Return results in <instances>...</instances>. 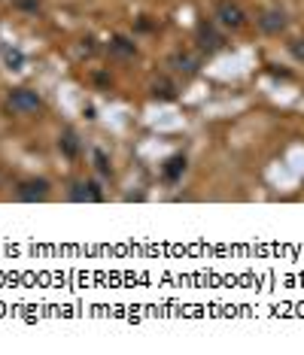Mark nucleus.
<instances>
[{"instance_id": "f257e3e1", "label": "nucleus", "mask_w": 304, "mask_h": 355, "mask_svg": "<svg viewBox=\"0 0 304 355\" xmlns=\"http://www.w3.org/2000/svg\"><path fill=\"white\" fill-rule=\"evenodd\" d=\"M6 110L19 119H31L46 110V101L37 88H12V92L6 94Z\"/></svg>"}, {"instance_id": "f03ea898", "label": "nucleus", "mask_w": 304, "mask_h": 355, "mask_svg": "<svg viewBox=\"0 0 304 355\" xmlns=\"http://www.w3.org/2000/svg\"><path fill=\"white\" fill-rule=\"evenodd\" d=\"M52 195V182L46 176H31V180H22L15 185V200L22 204H43Z\"/></svg>"}, {"instance_id": "7ed1b4c3", "label": "nucleus", "mask_w": 304, "mask_h": 355, "mask_svg": "<svg viewBox=\"0 0 304 355\" xmlns=\"http://www.w3.org/2000/svg\"><path fill=\"white\" fill-rule=\"evenodd\" d=\"M216 25H219L222 31H241L246 28V12L244 6L237 3V0H219L216 3Z\"/></svg>"}, {"instance_id": "20e7f679", "label": "nucleus", "mask_w": 304, "mask_h": 355, "mask_svg": "<svg viewBox=\"0 0 304 355\" xmlns=\"http://www.w3.org/2000/svg\"><path fill=\"white\" fill-rule=\"evenodd\" d=\"M255 25H259L262 34L280 37L289 28V15H286V10H280V6H265V10H259V15H255Z\"/></svg>"}, {"instance_id": "39448f33", "label": "nucleus", "mask_w": 304, "mask_h": 355, "mask_svg": "<svg viewBox=\"0 0 304 355\" xmlns=\"http://www.w3.org/2000/svg\"><path fill=\"white\" fill-rule=\"evenodd\" d=\"M67 200H74V204H101L103 189L98 180H76L67 189Z\"/></svg>"}, {"instance_id": "423d86ee", "label": "nucleus", "mask_w": 304, "mask_h": 355, "mask_svg": "<svg viewBox=\"0 0 304 355\" xmlns=\"http://www.w3.org/2000/svg\"><path fill=\"white\" fill-rule=\"evenodd\" d=\"M198 40H201L204 52H216L226 46V34L216 31V21H201V25H198Z\"/></svg>"}, {"instance_id": "0eeeda50", "label": "nucleus", "mask_w": 304, "mask_h": 355, "mask_svg": "<svg viewBox=\"0 0 304 355\" xmlns=\"http://www.w3.org/2000/svg\"><path fill=\"white\" fill-rule=\"evenodd\" d=\"M58 152H61L64 158H76L79 152H83V143H79V134L74 131V128L61 131V137H58Z\"/></svg>"}, {"instance_id": "6e6552de", "label": "nucleus", "mask_w": 304, "mask_h": 355, "mask_svg": "<svg viewBox=\"0 0 304 355\" xmlns=\"http://www.w3.org/2000/svg\"><path fill=\"white\" fill-rule=\"evenodd\" d=\"M183 173H186V155H171V158L164 161L162 176H164L167 182H180Z\"/></svg>"}, {"instance_id": "1a4fd4ad", "label": "nucleus", "mask_w": 304, "mask_h": 355, "mask_svg": "<svg viewBox=\"0 0 304 355\" xmlns=\"http://www.w3.org/2000/svg\"><path fill=\"white\" fill-rule=\"evenodd\" d=\"M110 52L119 55V58H134V55H137V46H134L128 37H113L110 40Z\"/></svg>"}, {"instance_id": "9d476101", "label": "nucleus", "mask_w": 304, "mask_h": 355, "mask_svg": "<svg viewBox=\"0 0 304 355\" xmlns=\"http://www.w3.org/2000/svg\"><path fill=\"white\" fill-rule=\"evenodd\" d=\"M152 98H155V101H174V98H177V92H174L171 83H164V79H162V83L152 85Z\"/></svg>"}, {"instance_id": "9b49d317", "label": "nucleus", "mask_w": 304, "mask_h": 355, "mask_svg": "<svg viewBox=\"0 0 304 355\" xmlns=\"http://www.w3.org/2000/svg\"><path fill=\"white\" fill-rule=\"evenodd\" d=\"M94 167H98V173H101V176H113V164H110V158L103 155L101 149L94 152Z\"/></svg>"}, {"instance_id": "f8f14e48", "label": "nucleus", "mask_w": 304, "mask_h": 355, "mask_svg": "<svg viewBox=\"0 0 304 355\" xmlns=\"http://www.w3.org/2000/svg\"><path fill=\"white\" fill-rule=\"evenodd\" d=\"M15 6L25 12H40L43 10V0H15Z\"/></svg>"}, {"instance_id": "ddd939ff", "label": "nucleus", "mask_w": 304, "mask_h": 355, "mask_svg": "<svg viewBox=\"0 0 304 355\" xmlns=\"http://www.w3.org/2000/svg\"><path fill=\"white\" fill-rule=\"evenodd\" d=\"M289 55L295 61H304V40H292V43H289Z\"/></svg>"}]
</instances>
